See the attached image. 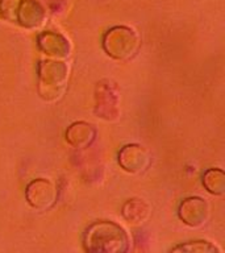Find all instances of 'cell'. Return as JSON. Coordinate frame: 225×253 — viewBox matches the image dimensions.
<instances>
[{
  "label": "cell",
  "mask_w": 225,
  "mask_h": 253,
  "mask_svg": "<svg viewBox=\"0 0 225 253\" xmlns=\"http://www.w3.org/2000/svg\"><path fill=\"white\" fill-rule=\"evenodd\" d=\"M203 185L213 195H223L225 191V174L221 169H209L203 175Z\"/></svg>",
  "instance_id": "4fadbf2b"
},
{
  "label": "cell",
  "mask_w": 225,
  "mask_h": 253,
  "mask_svg": "<svg viewBox=\"0 0 225 253\" xmlns=\"http://www.w3.org/2000/svg\"><path fill=\"white\" fill-rule=\"evenodd\" d=\"M69 67L59 61H41L38 65V94L46 102L57 100L67 86Z\"/></svg>",
  "instance_id": "3957f363"
},
{
  "label": "cell",
  "mask_w": 225,
  "mask_h": 253,
  "mask_svg": "<svg viewBox=\"0 0 225 253\" xmlns=\"http://www.w3.org/2000/svg\"><path fill=\"white\" fill-rule=\"evenodd\" d=\"M169 253H221V251L211 241L196 240L175 245Z\"/></svg>",
  "instance_id": "7c38bea8"
},
{
  "label": "cell",
  "mask_w": 225,
  "mask_h": 253,
  "mask_svg": "<svg viewBox=\"0 0 225 253\" xmlns=\"http://www.w3.org/2000/svg\"><path fill=\"white\" fill-rule=\"evenodd\" d=\"M28 203L36 210H46L54 205L57 199V189L49 179L38 178L32 181L25 191Z\"/></svg>",
  "instance_id": "8992f818"
},
{
  "label": "cell",
  "mask_w": 225,
  "mask_h": 253,
  "mask_svg": "<svg viewBox=\"0 0 225 253\" xmlns=\"http://www.w3.org/2000/svg\"><path fill=\"white\" fill-rule=\"evenodd\" d=\"M179 217L189 227L197 228L204 224L209 215L208 203L199 197L187 198L182 202L178 210Z\"/></svg>",
  "instance_id": "52a82bcc"
},
{
  "label": "cell",
  "mask_w": 225,
  "mask_h": 253,
  "mask_svg": "<svg viewBox=\"0 0 225 253\" xmlns=\"http://www.w3.org/2000/svg\"><path fill=\"white\" fill-rule=\"evenodd\" d=\"M38 46L45 54L65 58L70 54V42L66 37H63L55 32H45L38 36Z\"/></svg>",
  "instance_id": "9c48e42d"
},
{
  "label": "cell",
  "mask_w": 225,
  "mask_h": 253,
  "mask_svg": "<svg viewBox=\"0 0 225 253\" xmlns=\"http://www.w3.org/2000/svg\"><path fill=\"white\" fill-rule=\"evenodd\" d=\"M0 19L33 29L42 25L45 11L36 0H0Z\"/></svg>",
  "instance_id": "7a4b0ae2"
},
{
  "label": "cell",
  "mask_w": 225,
  "mask_h": 253,
  "mask_svg": "<svg viewBox=\"0 0 225 253\" xmlns=\"http://www.w3.org/2000/svg\"><path fill=\"white\" fill-rule=\"evenodd\" d=\"M118 164L128 173H140L149 166V152L138 144L124 146L118 153Z\"/></svg>",
  "instance_id": "ba28073f"
},
{
  "label": "cell",
  "mask_w": 225,
  "mask_h": 253,
  "mask_svg": "<svg viewBox=\"0 0 225 253\" xmlns=\"http://www.w3.org/2000/svg\"><path fill=\"white\" fill-rule=\"evenodd\" d=\"M149 206L140 199H132L122 206V216L133 224H141L149 216Z\"/></svg>",
  "instance_id": "8fae6325"
},
{
  "label": "cell",
  "mask_w": 225,
  "mask_h": 253,
  "mask_svg": "<svg viewBox=\"0 0 225 253\" xmlns=\"http://www.w3.org/2000/svg\"><path fill=\"white\" fill-rule=\"evenodd\" d=\"M83 248L86 253H128L130 239L125 229L114 221H95L84 231Z\"/></svg>",
  "instance_id": "6da1fadb"
},
{
  "label": "cell",
  "mask_w": 225,
  "mask_h": 253,
  "mask_svg": "<svg viewBox=\"0 0 225 253\" xmlns=\"http://www.w3.org/2000/svg\"><path fill=\"white\" fill-rule=\"evenodd\" d=\"M95 114L98 118L112 122L118 118V91L116 83L111 79H103L95 90Z\"/></svg>",
  "instance_id": "5b68a950"
},
{
  "label": "cell",
  "mask_w": 225,
  "mask_h": 253,
  "mask_svg": "<svg viewBox=\"0 0 225 253\" xmlns=\"http://www.w3.org/2000/svg\"><path fill=\"white\" fill-rule=\"evenodd\" d=\"M107 54L116 59L132 58L138 50L140 39L137 33L126 27H114L107 32L103 40Z\"/></svg>",
  "instance_id": "277c9868"
},
{
  "label": "cell",
  "mask_w": 225,
  "mask_h": 253,
  "mask_svg": "<svg viewBox=\"0 0 225 253\" xmlns=\"http://www.w3.org/2000/svg\"><path fill=\"white\" fill-rule=\"evenodd\" d=\"M96 137V130L86 122L71 124L66 130V140L74 148H88Z\"/></svg>",
  "instance_id": "30bf717a"
}]
</instances>
